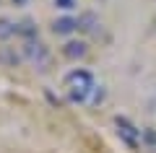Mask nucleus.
<instances>
[{"label": "nucleus", "instance_id": "nucleus-11", "mask_svg": "<svg viewBox=\"0 0 156 153\" xmlns=\"http://www.w3.org/2000/svg\"><path fill=\"white\" fill-rule=\"evenodd\" d=\"M104 99H107V88H104V86H96V88H94V96H91V104L99 106Z\"/></svg>", "mask_w": 156, "mask_h": 153}, {"label": "nucleus", "instance_id": "nucleus-1", "mask_svg": "<svg viewBox=\"0 0 156 153\" xmlns=\"http://www.w3.org/2000/svg\"><path fill=\"white\" fill-rule=\"evenodd\" d=\"M65 86H68V99L73 104H83V101H89V93H94L96 83H94L91 70L76 68V70H70L65 75Z\"/></svg>", "mask_w": 156, "mask_h": 153}, {"label": "nucleus", "instance_id": "nucleus-10", "mask_svg": "<svg viewBox=\"0 0 156 153\" xmlns=\"http://www.w3.org/2000/svg\"><path fill=\"white\" fill-rule=\"evenodd\" d=\"M140 140H143V145L148 148V151H156V130L154 127H146L143 135H140Z\"/></svg>", "mask_w": 156, "mask_h": 153}, {"label": "nucleus", "instance_id": "nucleus-8", "mask_svg": "<svg viewBox=\"0 0 156 153\" xmlns=\"http://www.w3.org/2000/svg\"><path fill=\"white\" fill-rule=\"evenodd\" d=\"M16 34H18V23L11 21V18H5V16H0V42H8Z\"/></svg>", "mask_w": 156, "mask_h": 153}, {"label": "nucleus", "instance_id": "nucleus-6", "mask_svg": "<svg viewBox=\"0 0 156 153\" xmlns=\"http://www.w3.org/2000/svg\"><path fill=\"white\" fill-rule=\"evenodd\" d=\"M99 16L94 11H81L78 13V31L81 34H96L99 31Z\"/></svg>", "mask_w": 156, "mask_h": 153}, {"label": "nucleus", "instance_id": "nucleus-2", "mask_svg": "<svg viewBox=\"0 0 156 153\" xmlns=\"http://www.w3.org/2000/svg\"><path fill=\"white\" fill-rule=\"evenodd\" d=\"M112 122H115V127H117L120 140H122L128 148H140V145H143V140H140L143 130H138V127H135L125 114H115V120H112Z\"/></svg>", "mask_w": 156, "mask_h": 153}, {"label": "nucleus", "instance_id": "nucleus-4", "mask_svg": "<svg viewBox=\"0 0 156 153\" xmlns=\"http://www.w3.org/2000/svg\"><path fill=\"white\" fill-rule=\"evenodd\" d=\"M86 52H89V44L81 42V39H70V42L62 44V57L70 62H78V60H83Z\"/></svg>", "mask_w": 156, "mask_h": 153}, {"label": "nucleus", "instance_id": "nucleus-7", "mask_svg": "<svg viewBox=\"0 0 156 153\" xmlns=\"http://www.w3.org/2000/svg\"><path fill=\"white\" fill-rule=\"evenodd\" d=\"M21 60H23L21 49L8 47V44L0 47V65H3V68H18V65H21Z\"/></svg>", "mask_w": 156, "mask_h": 153}, {"label": "nucleus", "instance_id": "nucleus-12", "mask_svg": "<svg viewBox=\"0 0 156 153\" xmlns=\"http://www.w3.org/2000/svg\"><path fill=\"white\" fill-rule=\"evenodd\" d=\"M55 5L60 8V11H73V8H76V0H55Z\"/></svg>", "mask_w": 156, "mask_h": 153}, {"label": "nucleus", "instance_id": "nucleus-9", "mask_svg": "<svg viewBox=\"0 0 156 153\" xmlns=\"http://www.w3.org/2000/svg\"><path fill=\"white\" fill-rule=\"evenodd\" d=\"M18 37H23V42L37 39V21H34V18H23V21H18Z\"/></svg>", "mask_w": 156, "mask_h": 153}, {"label": "nucleus", "instance_id": "nucleus-5", "mask_svg": "<svg viewBox=\"0 0 156 153\" xmlns=\"http://www.w3.org/2000/svg\"><path fill=\"white\" fill-rule=\"evenodd\" d=\"M76 31H78V18L73 16H60L52 21V34H57V37H70Z\"/></svg>", "mask_w": 156, "mask_h": 153}, {"label": "nucleus", "instance_id": "nucleus-3", "mask_svg": "<svg viewBox=\"0 0 156 153\" xmlns=\"http://www.w3.org/2000/svg\"><path fill=\"white\" fill-rule=\"evenodd\" d=\"M21 55H23V60H29L31 65L44 68V65H47V60H50V49H47V44H44V42L31 39V42H23V44H21Z\"/></svg>", "mask_w": 156, "mask_h": 153}, {"label": "nucleus", "instance_id": "nucleus-13", "mask_svg": "<svg viewBox=\"0 0 156 153\" xmlns=\"http://www.w3.org/2000/svg\"><path fill=\"white\" fill-rule=\"evenodd\" d=\"M26 3H29V0H13V5H18V8H21V5H26Z\"/></svg>", "mask_w": 156, "mask_h": 153}]
</instances>
